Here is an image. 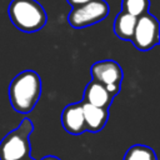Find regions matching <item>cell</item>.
Returning <instances> with one entry per match:
<instances>
[{
    "mask_svg": "<svg viewBox=\"0 0 160 160\" xmlns=\"http://www.w3.org/2000/svg\"><path fill=\"white\" fill-rule=\"evenodd\" d=\"M41 96V79L34 70L19 72L9 85V100L12 109L20 114L32 111Z\"/></svg>",
    "mask_w": 160,
    "mask_h": 160,
    "instance_id": "cell-1",
    "label": "cell"
},
{
    "mask_svg": "<svg viewBox=\"0 0 160 160\" xmlns=\"http://www.w3.org/2000/svg\"><path fill=\"white\" fill-rule=\"evenodd\" d=\"M34 124L25 118L18 128L8 132L0 141V160H25L30 156V135Z\"/></svg>",
    "mask_w": 160,
    "mask_h": 160,
    "instance_id": "cell-3",
    "label": "cell"
},
{
    "mask_svg": "<svg viewBox=\"0 0 160 160\" xmlns=\"http://www.w3.org/2000/svg\"><path fill=\"white\" fill-rule=\"evenodd\" d=\"M61 124L65 131L71 135H80L86 131L82 114V104L74 102L66 105L61 112Z\"/></svg>",
    "mask_w": 160,
    "mask_h": 160,
    "instance_id": "cell-7",
    "label": "cell"
},
{
    "mask_svg": "<svg viewBox=\"0 0 160 160\" xmlns=\"http://www.w3.org/2000/svg\"><path fill=\"white\" fill-rule=\"evenodd\" d=\"M150 0H122L121 1V9L124 12L134 16L140 18L149 12Z\"/></svg>",
    "mask_w": 160,
    "mask_h": 160,
    "instance_id": "cell-12",
    "label": "cell"
},
{
    "mask_svg": "<svg viewBox=\"0 0 160 160\" xmlns=\"http://www.w3.org/2000/svg\"><path fill=\"white\" fill-rule=\"evenodd\" d=\"M82 114H84V121H85V129L91 132H98L102 130L105 126L108 118H109V110L96 108L89 104L82 102Z\"/></svg>",
    "mask_w": 160,
    "mask_h": 160,
    "instance_id": "cell-9",
    "label": "cell"
},
{
    "mask_svg": "<svg viewBox=\"0 0 160 160\" xmlns=\"http://www.w3.org/2000/svg\"><path fill=\"white\" fill-rule=\"evenodd\" d=\"M8 14L15 28L24 32L41 30L48 20L44 8L36 0H11Z\"/></svg>",
    "mask_w": 160,
    "mask_h": 160,
    "instance_id": "cell-2",
    "label": "cell"
},
{
    "mask_svg": "<svg viewBox=\"0 0 160 160\" xmlns=\"http://www.w3.org/2000/svg\"><path fill=\"white\" fill-rule=\"evenodd\" d=\"M90 74L94 81L100 82L104 86L108 85L121 86V81L124 76L121 66L116 61L109 59L92 64L90 69Z\"/></svg>",
    "mask_w": 160,
    "mask_h": 160,
    "instance_id": "cell-6",
    "label": "cell"
},
{
    "mask_svg": "<svg viewBox=\"0 0 160 160\" xmlns=\"http://www.w3.org/2000/svg\"><path fill=\"white\" fill-rule=\"evenodd\" d=\"M138 18H134L124 11H120L114 20V32L118 38L125 41H131Z\"/></svg>",
    "mask_w": 160,
    "mask_h": 160,
    "instance_id": "cell-10",
    "label": "cell"
},
{
    "mask_svg": "<svg viewBox=\"0 0 160 160\" xmlns=\"http://www.w3.org/2000/svg\"><path fill=\"white\" fill-rule=\"evenodd\" d=\"M66 1H68V4H70L72 6V9H75V8L82 6V5H85V4H88L92 0H66Z\"/></svg>",
    "mask_w": 160,
    "mask_h": 160,
    "instance_id": "cell-13",
    "label": "cell"
},
{
    "mask_svg": "<svg viewBox=\"0 0 160 160\" xmlns=\"http://www.w3.org/2000/svg\"><path fill=\"white\" fill-rule=\"evenodd\" d=\"M159 21L149 12L138 18L131 42L140 51H149L159 44Z\"/></svg>",
    "mask_w": 160,
    "mask_h": 160,
    "instance_id": "cell-5",
    "label": "cell"
},
{
    "mask_svg": "<svg viewBox=\"0 0 160 160\" xmlns=\"http://www.w3.org/2000/svg\"><path fill=\"white\" fill-rule=\"evenodd\" d=\"M41 160H60V159H59V158H56V156H52V155H48V156L42 158Z\"/></svg>",
    "mask_w": 160,
    "mask_h": 160,
    "instance_id": "cell-14",
    "label": "cell"
},
{
    "mask_svg": "<svg viewBox=\"0 0 160 160\" xmlns=\"http://www.w3.org/2000/svg\"><path fill=\"white\" fill-rule=\"evenodd\" d=\"M109 14L105 0H92L82 6L72 9L68 15V22L74 29H81L102 21Z\"/></svg>",
    "mask_w": 160,
    "mask_h": 160,
    "instance_id": "cell-4",
    "label": "cell"
},
{
    "mask_svg": "<svg viewBox=\"0 0 160 160\" xmlns=\"http://www.w3.org/2000/svg\"><path fill=\"white\" fill-rule=\"evenodd\" d=\"M122 160H156V155L151 148L135 144L126 150Z\"/></svg>",
    "mask_w": 160,
    "mask_h": 160,
    "instance_id": "cell-11",
    "label": "cell"
},
{
    "mask_svg": "<svg viewBox=\"0 0 160 160\" xmlns=\"http://www.w3.org/2000/svg\"><path fill=\"white\" fill-rule=\"evenodd\" d=\"M112 96L108 92L105 86L100 82H96L91 80L88 82L85 90H84V100L82 102L101 108V109H109L110 104L112 102Z\"/></svg>",
    "mask_w": 160,
    "mask_h": 160,
    "instance_id": "cell-8",
    "label": "cell"
},
{
    "mask_svg": "<svg viewBox=\"0 0 160 160\" xmlns=\"http://www.w3.org/2000/svg\"><path fill=\"white\" fill-rule=\"evenodd\" d=\"M25 160H34L32 158H28V159H25Z\"/></svg>",
    "mask_w": 160,
    "mask_h": 160,
    "instance_id": "cell-15",
    "label": "cell"
}]
</instances>
